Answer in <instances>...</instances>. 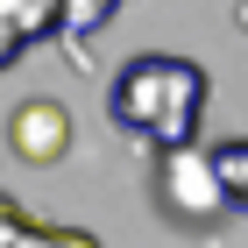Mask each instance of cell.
<instances>
[{"instance_id":"cell-1","label":"cell","mask_w":248,"mask_h":248,"mask_svg":"<svg viewBox=\"0 0 248 248\" xmlns=\"http://www.w3.org/2000/svg\"><path fill=\"white\" fill-rule=\"evenodd\" d=\"M199 107H206V71L191 57H128L107 85V114L121 128L149 135L156 149H185L199 142Z\"/></svg>"},{"instance_id":"cell-2","label":"cell","mask_w":248,"mask_h":248,"mask_svg":"<svg viewBox=\"0 0 248 248\" xmlns=\"http://www.w3.org/2000/svg\"><path fill=\"white\" fill-rule=\"evenodd\" d=\"M156 191H163V213L185 220V227H213L227 213V185H220V163H213L206 142H185V149L156 156Z\"/></svg>"},{"instance_id":"cell-3","label":"cell","mask_w":248,"mask_h":248,"mask_svg":"<svg viewBox=\"0 0 248 248\" xmlns=\"http://www.w3.org/2000/svg\"><path fill=\"white\" fill-rule=\"evenodd\" d=\"M7 149L21 163H64L71 149V114H64V99H21L15 114H7Z\"/></svg>"},{"instance_id":"cell-4","label":"cell","mask_w":248,"mask_h":248,"mask_svg":"<svg viewBox=\"0 0 248 248\" xmlns=\"http://www.w3.org/2000/svg\"><path fill=\"white\" fill-rule=\"evenodd\" d=\"M0 248H99V234H78V227H36L29 213L0 191Z\"/></svg>"},{"instance_id":"cell-5","label":"cell","mask_w":248,"mask_h":248,"mask_svg":"<svg viewBox=\"0 0 248 248\" xmlns=\"http://www.w3.org/2000/svg\"><path fill=\"white\" fill-rule=\"evenodd\" d=\"M213 163H220V185H227V206H241V213H248V135L220 142V149H213Z\"/></svg>"}]
</instances>
